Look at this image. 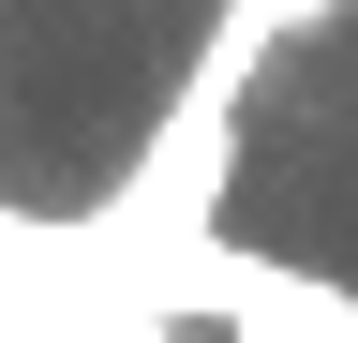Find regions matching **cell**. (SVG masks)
<instances>
[{
    "label": "cell",
    "instance_id": "obj_1",
    "mask_svg": "<svg viewBox=\"0 0 358 343\" xmlns=\"http://www.w3.org/2000/svg\"><path fill=\"white\" fill-rule=\"evenodd\" d=\"M209 328H224V343H358V298H343L329 269H284V254H224Z\"/></svg>",
    "mask_w": 358,
    "mask_h": 343
},
{
    "label": "cell",
    "instance_id": "obj_2",
    "mask_svg": "<svg viewBox=\"0 0 358 343\" xmlns=\"http://www.w3.org/2000/svg\"><path fill=\"white\" fill-rule=\"evenodd\" d=\"M329 15H343V0H224V15H209V45H194V75H179V90H209V105H239V90H254V60L284 45V30H329Z\"/></svg>",
    "mask_w": 358,
    "mask_h": 343
},
{
    "label": "cell",
    "instance_id": "obj_3",
    "mask_svg": "<svg viewBox=\"0 0 358 343\" xmlns=\"http://www.w3.org/2000/svg\"><path fill=\"white\" fill-rule=\"evenodd\" d=\"M134 343H194V328H134Z\"/></svg>",
    "mask_w": 358,
    "mask_h": 343
}]
</instances>
